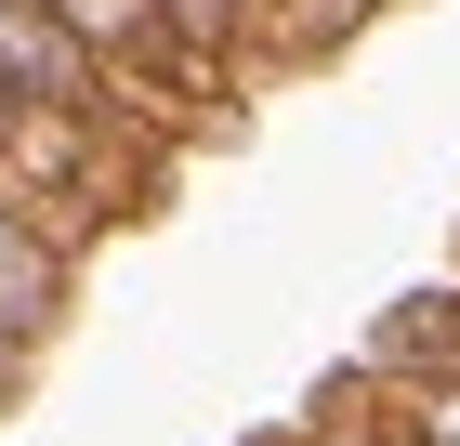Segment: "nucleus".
<instances>
[{
    "instance_id": "f257e3e1",
    "label": "nucleus",
    "mask_w": 460,
    "mask_h": 446,
    "mask_svg": "<svg viewBox=\"0 0 460 446\" xmlns=\"http://www.w3.org/2000/svg\"><path fill=\"white\" fill-rule=\"evenodd\" d=\"M0 92H13V105H66V118H106L119 66L53 13V0H0Z\"/></svg>"
},
{
    "instance_id": "f03ea898",
    "label": "nucleus",
    "mask_w": 460,
    "mask_h": 446,
    "mask_svg": "<svg viewBox=\"0 0 460 446\" xmlns=\"http://www.w3.org/2000/svg\"><path fill=\"white\" fill-rule=\"evenodd\" d=\"M66 275H79V263L40 237L13 197H0V342H40V328L66 315Z\"/></svg>"
},
{
    "instance_id": "7ed1b4c3",
    "label": "nucleus",
    "mask_w": 460,
    "mask_h": 446,
    "mask_svg": "<svg viewBox=\"0 0 460 446\" xmlns=\"http://www.w3.org/2000/svg\"><path fill=\"white\" fill-rule=\"evenodd\" d=\"M355 13H368V0H277V13H263V53H277V66H289V53H329Z\"/></svg>"
},
{
    "instance_id": "20e7f679",
    "label": "nucleus",
    "mask_w": 460,
    "mask_h": 446,
    "mask_svg": "<svg viewBox=\"0 0 460 446\" xmlns=\"http://www.w3.org/2000/svg\"><path fill=\"white\" fill-rule=\"evenodd\" d=\"M368 446H421V433H408V420H394V433H368Z\"/></svg>"
}]
</instances>
